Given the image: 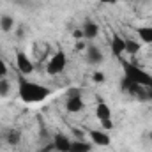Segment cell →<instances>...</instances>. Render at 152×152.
I'll return each instance as SVG.
<instances>
[{
    "instance_id": "8",
    "label": "cell",
    "mask_w": 152,
    "mask_h": 152,
    "mask_svg": "<svg viewBox=\"0 0 152 152\" xmlns=\"http://www.w3.org/2000/svg\"><path fill=\"white\" fill-rule=\"evenodd\" d=\"M110 50H112V55L120 58L122 53H126V39L118 34H113L112 36V41H110Z\"/></svg>"
},
{
    "instance_id": "18",
    "label": "cell",
    "mask_w": 152,
    "mask_h": 152,
    "mask_svg": "<svg viewBox=\"0 0 152 152\" xmlns=\"http://www.w3.org/2000/svg\"><path fill=\"white\" fill-rule=\"evenodd\" d=\"M11 94V83L7 78H2L0 80V97H5Z\"/></svg>"
},
{
    "instance_id": "19",
    "label": "cell",
    "mask_w": 152,
    "mask_h": 152,
    "mask_svg": "<svg viewBox=\"0 0 152 152\" xmlns=\"http://www.w3.org/2000/svg\"><path fill=\"white\" fill-rule=\"evenodd\" d=\"M92 80H94L96 83H103V81L106 80V76H104V73L97 71V73H94V76H92Z\"/></svg>"
},
{
    "instance_id": "17",
    "label": "cell",
    "mask_w": 152,
    "mask_h": 152,
    "mask_svg": "<svg viewBox=\"0 0 152 152\" xmlns=\"http://www.w3.org/2000/svg\"><path fill=\"white\" fill-rule=\"evenodd\" d=\"M5 138H7V143H9V145H18V143L21 142V133L16 131V129H11V131L5 134Z\"/></svg>"
},
{
    "instance_id": "4",
    "label": "cell",
    "mask_w": 152,
    "mask_h": 152,
    "mask_svg": "<svg viewBox=\"0 0 152 152\" xmlns=\"http://www.w3.org/2000/svg\"><path fill=\"white\" fill-rule=\"evenodd\" d=\"M96 117H97V120L101 122V126H103V129L104 131H110V129H113V120H112V110H110V106L101 99V97H97V106H96Z\"/></svg>"
},
{
    "instance_id": "15",
    "label": "cell",
    "mask_w": 152,
    "mask_h": 152,
    "mask_svg": "<svg viewBox=\"0 0 152 152\" xmlns=\"http://www.w3.org/2000/svg\"><path fill=\"white\" fill-rule=\"evenodd\" d=\"M12 27H14V18L12 16H2L0 18V30L2 32H11L12 30Z\"/></svg>"
},
{
    "instance_id": "5",
    "label": "cell",
    "mask_w": 152,
    "mask_h": 152,
    "mask_svg": "<svg viewBox=\"0 0 152 152\" xmlns=\"http://www.w3.org/2000/svg\"><path fill=\"white\" fill-rule=\"evenodd\" d=\"M83 108H85V103H83L81 92L76 90V88H71L69 96H67V101H66V110L69 113H80V112H83Z\"/></svg>"
},
{
    "instance_id": "6",
    "label": "cell",
    "mask_w": 152,
    "mask_h": 152,
    "mask_svg": "<svg viewBox=\"0 0 152 152\" xmlns=\"http://www.w3.org/2000/svg\"><path fill=\"white\" fill-rule=\"evenodd\" d=\"M16 67H18V71L21 75H32L34 69H36V66L30 60V57L27 53H23V51H18L16 53Z\"/></svg>"
},
{
    "instance_id": "20",
    "label": "cell",
    "mask_w": 152,
    "mask_h": 152,
    "mask_svg": "<svg viewBox=\"0 0 152 152\" xmlns=\"http://www.w3.org/2000/svg\"><path fill=\"white\" fill-rule=\"evenodd\" d=\"M5 76H7V64L0 58V80L5 78Z\"/></svg>"
},
{
    "instance_id": "16",
    "label": "cell",
    "mask_w": 152,
    "mask_h": 152,
    "mask_svg": "<svg viewBox=\"0 0 152 152\" xmlns=\"http://www.w3.org/2000/svg\"><path fill=\"white\" fill-rule=\"evenodd\" d=\"M142 48V42L138 41H133V39H126V53L129 55H136Z\"/></svg>"
},
{
    "instance_id": "23",
    "label": "cell",
    "mask_w": 152,
    "mask_h": 152,
    "mask_svg": "<svg viewBox=\"0 0 152 152\" xmlns=\"http://www.w3.org/2000/svg\"><path fill=\"white\" fill-rule=\"evenodd\" d=\"M76 50H80V51H81V50H85V44H83V41H78V42H76Z\"/></svg>"
},
{
    "instance_id": "14",
    "label": "cell",
    "mask_w": 152,
    "mask_h": 152,
    "mask_svg": "<svg viewBox=\"0 0 152 152\" xmlns=\"http://www.w3.org/2000/svg\"><path fill=\"white\" fill-rule=\"evenodd\" d=\"M92 151V145L88 142H83V140H75L71 142V149L69 152H90Z\"/></svg>"
},
{
    "instance_id": "7",
    "label": "cell",
    "mask_w": 152,
    "mask_h": 152,
    "mask_svg": "<svg viewBox=\"0 0 152 152\" xmlns=\"http://www.w3.org/2000/svg\"><path fill=\"white\" fill-rule=\"evenodd\" d=\"M87 134H88L90 142H92L94 145H97V147H108V145L112 143V140H110V136H108L106 131H101V129H88Z\"/></svg>"
},
{
    "instance_id": "11",
    "label": "cell",
    "mask_w": 152,
    "mask_h": 152,
    "mask_svg": "<svg viewBox=\"0 0 152 152\" xmlns=\"http://www.w3.org/2000/svg\"><path fill=\"white\" fill-rule=\"evenodd\" d=\"M120 87H122V90H124L126 94H129V96H133V97H138V94H140V90H142V87H140V85L133 83V81H131V80H127V78H122Z\"/></svg>"
},
{
    "instance_id": "13",
    "label": "cell",
    "mask_w": 152,
    "mask_h": 152,
    "mask_svg": "<svg viewBox=\"0 0 152 152\" xmlns=\"http://www.w3.org/2000/svg\"><path fill=\"white\" fill-rule=\"evenodd\" d=\"M134 32L138 34V37L142 42H145V44H152V27H136L134 28Z\"/></svg>"
},
{
    "instance_id": "22",
    "label": "cell",
    "mask_w": 152,
    "mask_h": 152,
    "mask_svg": "<svg viewBox=\"0 0 152 152\" xmlns=\"http://www.w3.org/2000/svg\"><path fill=\"white\" fill-rule=\"evenodd\" d=\"M53 151H55V147H53V143H51V145H46V147H42L39 152H53Z\"/></svg>"
},
{
    "instance_id": "25",
    "label": "cell",
    "mask_w": 152,
    "mask_h": 152,
    "mask_svg": "<svg viewBox=\"0 0 152 152\" xmlns=\"http://www.w3.org/2000/svg\"><path fill=\"white\" fill-rule=\"evenodd\" d=\"M151 143H152V133H151Z\"/></svg>"
},
{
    "instance_id": "24",
    "label": "cell",
    "mask_w": 152,
    "mask_h": 152,
    "mask_svg": "<svg viewBox=\"0 0 152 152\" xmlns=\"http://www.w3.org/2000/svg\"><path fill=\"white\" fill-rule=\"evenodd\" d=\"M101 4H110V5H113V4H117L118 0H99Z\"/></svg>"
},
{
    "instance_id": "10",
    "label": "cell",
    "mask_w": 152,
    "mask_h": 152,
    "mask_svg": "<svg viewBox=\"0 0 152 152\" xmlns=\"http://www.w3.org/2000/svg\"><path fill=\"white\" fill-rule=\"evenodd\" d=\"M81 32H83V37H85V39H96L97 36H99V27H97V23H96V21L87 20V21L83 23Z\"/></svg>"
},
{
    "instance_id": "2",
    "label": "cell",
    "mask_w": 152,
    "mask_h": 152,
    "mask_svg": "<svg viewBox=\"0 0 152 152\" xmlns=\"http://www.w3.org/2000/svg\"><path fill=\"white\" fill-rule=\"evenodd\" d=\"M122 62V73H124V78L131 80L133 83L140 85V87H152V75L143 71L142 67L134 66L133 62L129 60H120Z\"/></svg>"
},
{
    "instance_id": "9",
    "label": "cell",
    "mask_w": 152,
    "mask_h": 152,
    "mask_svg": "<svg viewBox=\"0 0 152 152\" xmlns=\"http://www.w3.org/2000/svg\"><path fill=\"white\" fill-rule=\"evenodd\" d=\"M53 147H55L57 152H69V149H71V140L64 133H57L53 136Z\"/></svg>"
},
{
    "instance_id": "3",
    "label": "cell",
    "mask_w": 152,
    "mask_h": 152,
    "mask_svg": "<svg viewBox=\"0 0 152 152\" xmlns=\"http://www.w3.org/2000/svg\"><path fill=\"white\" fill-rule=\"evenodd\" d=\"M66 66H67V55H66V51L58 50V51L53 53V57L48 60V64H46V73L51 75V76H57V75H60V73L66 71Z\"/></svg>"
},
{
    "instance_id": "1",
    "label": "cell",
    "mask_w": 152,
    "mask_h": 152,
    "mask_svg": "<svg viewBox=\"0 0 152 152\" xmlns=\"http://www.w3.org/2000/svg\"><path fill=\"white\" fill-rule=\"evenodd\" d=\"M18 96L23 103L27 104H36V103H42L48 99L50 90L48 87L41 85L37 81H30L25 78H20V85H18Z\"/></svg>"
},
{
    "instance_id": "21",
    "label": "cell",
    "mask_w": 152,
    "mask_h": 152,
    "mask_svg": "<svg viewBox=\"0 0 152 152\" xmlns=\"http://www.w3.org/2000/svg\"><path fill=\"white\" fill-rule=\"evenodd\" d=\"M73 37H75V39H78V41L85 39V37H83V32H81V30H75V32H73Z\"/></svg>"
},
{
    "instance_id": "12",
    "label": "cell",
    "mask_w": 152,
    "mask_h": 152,
    "mask_svg": "<svg viewBox=\"0 0 152 152\" xmlns=\"http://www.w3.org/2000/svg\"><path fill=\"white\" fill-rule=\"evenodd\" d=\"M87 50V60L90 62V64H101L103 62V53H101V50L97 48V46H87L85 48Z\"/></svg>"
}]
</instances>
